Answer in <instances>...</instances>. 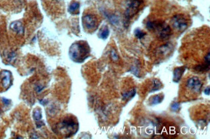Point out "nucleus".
Returning <instances> with one entry per match:
<instances>
[{
	"label": "nucleus",
	"mask_w": 210,
	"mask_h": 139,
	"mask_svg": "<svg viewBox=\"0 0 210 139\" xmlns=\"http://www.w3.org/2000/svg\"><path fill=\"white\" fill-rule=\"evenodd\" d=\"M69 53L72 61L75 62H83L89 56L90 47L86 41H77L71 46Z\"/></svg>",
	"instance_id": "nucleus-1"
},
{
	"label": "nucleus",
	"mask_w": 210,
	"mask_h": 139,
	"mask_svg": "<svg viewBox=\"0 0 210 139\" xmlns=\"http://www.w3.org/2000/svg\"><path fill=\"white\" fill-rule=\"evenodd\" d=\"M55 130L57 133L65 137H70L78 132V123L76 119L67 117L56 124Z\"/></svg>",
	"instance_id": "nucleus-2"
},
{
	"label": "nucleus",
	"mask_w": 210,
	"mask_h": 139,
	"mask_svg": "<svg viewBox=\"0 0 210 139\" xmlns=\"http://www.w3.org/2000/svg\"><path fill=\"white\" fill-rule=\"evenodd\" d=\"M146 27L150 31H156L157 36L161 40L168 39L172 34L171 27L164 21H150L147 23Z\"/></svg>",
	"instance_id": "nucleus-3"
},
{
	"label": "nucleus",
	"mask_w": 210,
	"mask_h": 139,
	"mask_svg": "<svg viewBox=\"0 0 210 139\" xmlns=\"http://www.w3.org/2000/svg\"><path fill=\"white\" fill-rule=\"evenodd\" d=\"M172 27L179 32H184L188 27L186 17L182 14L175 15L171 19Z\"/></svg>",
	"instance_id": "nucleus-4"
},
{
	"label": "nucleus",
	"mask_w": 210,
	"mask_h": 139,
	"mask_svg": "<svg viewBox=\"0 0 210 139\" xmlns=\"http://www.w3.org/2000/svg\"><path fill=\"white\" fill-rule=\"evenodd\" d=\"M203 84L198 77H192L186 81V87L190 92L195 93H199L201 92Z\"/></svg>",
	"instance_id": "nucleus-5"
},
{
	"label": "nucleus",
	"mask_w": 210,
	"mask_h": 139,
	"mask_svg": "<svg viewBox=\"0 0 210 139\" xmlns=\"http://www.w3.org/2000/svg\"><path fill=\"white\" fill-rule=\"evenodd\" d=\"M83 26L88 30L94 31L98 27V19L92 14H87L82 17Z\"/></svg>",
	"instance_id": "nucleus-6"
},
{
	"label": "nucleus",
	"mask_w": 210,
	"mask_h": 139,
	"mask_svg": "<svg viewBox=\"0 0 210 139\" xmlns=\"http://www.w3.org/2000/svg\"><path fill=\"white\" fill-rule=\"evenodd\" d=\"M140 5V2L139 0H130L129 4L128 5V8L125 12L126 19H130L131 17H133L138 12Z\"/></svg>",
	"instance_id": "nucleus-7"
},
{
	"label": "nucleus",
	"mask_w": 210,
	"mask_h": 139,
	"mask_svg": "<svg viewBox=\"0 0 210 139\" xmlns=\"http://www.w3.org/2000/svg\"><path fill=\"white\" fill-rule=\"evenodd\" d=\"M0 78L2 86L5 89H8L12 84V73L10 71L3 70L0 73Z\"/></svg>",
	"instance_id": "nucleus-8"
},
{
	"label": "nucleus",
	"mask_w": 210,
	"mask_h": 139,
	"mask_svg": "<svg viewBox=\"0 0 210 139\" xmlns=\"http://www.w3.org/2000/svg\"><path fill=\"white\" fill-rule=\"evenodd\" d=\"M10 28L17 34L23 35L24 34V26L21 21H14V22L10 24Z\"/></svg>",
	"instance_id": "nucleus-9"
},
{
	"label": "nucleus",
	"mask_w": 210,
	"mask_h": 139,
	"mask_svg": "<svg viewBox=\"0 0 210 139\" xmlns=\"http://www.w3.org/2000/svg\"><path fill=\"white\" fill-rule=\"evenodd\" d=\"M185 70L186 67H180L175 68L173 71V81L174 82L178 83L181 81Z\"/></svg>",
	"instance_id": "nucleus-10"
},
{
	"label": "nucleus",
	"mask_w": 210,
	"mask_h": 139,
	"mask_svg": "<svg viewBox=\"0 0 210 139\" xmlns=\"http://www.w3.org/2000/svg\"><path fill=\"white\" fill-rule=\"evenodd\" d=\"M79 8H80V3L76 2H74L71 3L69 7V12L71 14H78L79 12Z\"/></svg>",
	"instance_id": "nucleus-11"
},
{
	"label": "nucleus",
	"mask_w": 210,
	"mask_h": 139,
	"mask_svg": "<svg viewBox=\"0 0 210 139\" xmlns=\"http://www.w3.org/2000/svg\"><path fill=\"white\" fill-rule=\"evenodd\" d=\"M164 98V95L163 94H157L156 95L153 96L150 100V103L152 105H156L158 104L163 101Z\"/></svg>",
	"instance_id": "nucleus-12"
},
{
	"label": "nucleus",
	"mask_w": 210,
	"mask_h": 139,
	"mask_svg": "<svg viewBox=\"0 0 210 139\" xmlns=\"http://www.w3.org/2000/svg\"><path fill=\"white\" fill-rule=\"evenodd\" d=\"M33 117H34V119L36 122V124H38L39 122L40 123V124L41 126L44 125V122H41V119H42V114H41V110L36 108L33 113Z\"/></svg>",
	"instance_id": "nucleus-13"
},
{
	"label": "nucleus",
	"mask_w": 210,
	"mask_h": 139,
	"mask_svg": "<svg viewBox=\"0 0 210 139\" xmlns=\"http://www.w3.org/2000/svg\"><path fill=\"white\" fill-rule=\"evenodd\" d=\"M109 35V30L108 27H104L102 28L99 33V36L102 39H106L108 37Z\"/></svg>",
	"instance_id": "nucleus-14"
},
{
	"label": "nucleus",
	"mask_w": 210,
	"mask_h": 139,
	"mask_svg": "<svg viewBox=\"0 0 210 139\" xmlns=\"http://www.w3.org/2000/svg\"><path fill=\"white\" fill-rule=\"evenodd\" d=\"M136 94V90L135 89H132L131 90L128 92H125L123 94V96H122V98L123 100L125 101H128L131 99H132L134 96Z\"/></svg>",
	"instance_id": "nucleus-15"
},
{
	"label": "nucleus",
	"mask_w": 210,
	"mask_h": 139,
	"mask_svg": "<svg viewBox=\"0 0 210 139\" xmlns=\"http://www.w3.org/2000/svg\"><path fill=\"white\" fill-rule=\"evenodd\" d=\"M153 88L152 90H151V92H155V91H157L159 90L160 88H161L162 84L161 83V82L160 81H159L158 79H154L153 82Z\"/></svg>",
	"instance_id": "nucleus-16"
},
{
	"label": "nucleus",
	"mask_w": 210,
	"mask_h": 139,
	"mask_svg": "<svg viewBox=\"0 0 210 139\" xmlns=\"http://www.w3.org/2000/svg\"><path fill=\"white\" fill-rule=\"evenodd\" d=\"M171 45H170V44H165L162 46L160 48V53H162V54H165V53L170 52L171 50Z\"/></svg>",
	"instance_id": "nucleus-17"
},
{
	"label": "nucleus",
	"mask_w": 210,
	"mask_h": 139,
	"mask_svg": "<svg viewBox=\"0 0 210 139\" xmlns=\"http://www.w3.org/2000/svg\"><path fill=\"white\" fill-rule=\"evenodd\" d=\"M209 69V64L205 62L201 65H198L196 67V70L199 72H206Z\"/></svg>",
	"instance_id": "nucleus-18"
},
{
	"label": "nucleus",
	"mask_w": 210,
	"mask_h": 139,
	"mask_svg": "<svg viewBox=\"0 0 210 139\" xmlns=\"http://www.w3.org/2000/svg\"><path fill=\"white\" fill-rule=\"evenodd\" d=\"M134 34L135 36V37L136 38H138V39H142L143 38L145 35V33L144 32L139 28H136L134 32Z\"/></svg>",
	"instance_id": "nucleus-19"
},
{
	"label": "nucleus",
	"mask_w": 210,
	"mask_h": 139,
	"mask_svg": "<svg viewBox=\"0 0 210 139\" xmlns=\"http://www.w3.org/2000/svg\"><path fill=\"white\" fill-rule=\"evenodd\" d=\"M180 104L178 103V102H173L171 106V109L172 111L175 112H177L178 111L180 110Z\"/></svg>",
	"instance_id": "nucleus-20"
},
{
	"label": "nucleus",
	"mask_w": 210,
	"mask_h": 139,
	"mask_svg": "<svg viewBox=\"0 0 210 139\" xmlns=\"http://www.w3.org/2000/svg\"><path fill=\"white\" fill-rule=\"evenodd\" d=\"M111 56L112 59L114 61H117L118 60V59H119L118 56L117 54V53L116 52V51H115L114 50H111Z\"/></svg>",
	"instance_id": "nucleus-21"
},
{
	"label": "nucleus",
	"mask_w": 210,
	"mask_h": 139,
	"mask_svg": "<svg viewBox=\"0 0 210 139\" xmlns=\"http://www.w3.org/2000/svg\"><path fill=\"white\" fill-rule=\"evenodd\" d=\"M2 101H3V103H4L5 104H6V105L9 104H10V100L7 99H5V98H3V99H2Z\"/></svg>",
	"instance_id": "nucleus-22"
},
{
	"label": "nucleus",
	"mask_w": 210,
	"mask_h": 139,
	"mask_svg": "<svg viewBox=\"0 0 210 139\" xmlns=\"http://www.w3.org/2000/svg\"><path fill=\"white\" fill-rule=\"evenodd\" d=\"M204 93L206 95H209V87H207L205 90H204Z\"/></svg>",
	"instance_id": "nucleus-23"
}]
</instances>
